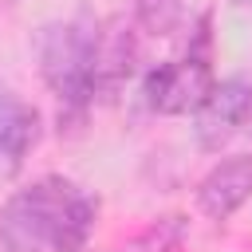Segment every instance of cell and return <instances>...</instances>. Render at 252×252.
<instances>
[{"label":"cell","instance_id":"cell-1","mask_svg":"<svg viewBox=\"0 0 252 252\" xmlns=\"http://www.w3.org/2000/svg\"><path fill=\"white\" fill-rule=\"evenodd\" d=\"M98 224V197L47 173L0 205V252H83Z\"/></svg>","mask_w":252,"mask_h":252},{"label":"cell","instance_id":"cell-2","mask_svg":"<svg viewBox=\"0 0 252 252\" xmlns=\"http://www.w3.org/2000/svg\"><path fill=\"white\" fill-rule=\"evenodd\" d=\"M94 39L87 20H51L35 32V59L47 91L59 102V122H83L94 102Z\"/></svg>","mask_w":252,"mask_h":252},{"label":"cell","instance_id":"cell-3","mask_svg":"<svg viewBox=\"0 0 252 252\" xmlns=\"http://www.w3.org/2000/svg\"><path fill=\"white\" fill-rule=\"evenodd\" d=\"M217 87L209 63V16L197 20V39L181 59H165L142 75V102L154 114H197V106Z\"/></svg>","mask_w":252,"mask_h":252},{"label":"cell","instance_id":"cell-4","mask_svg":"<svg viewBox=\"0 0 252 252\" xmlns=\"http://www.w3.org/2000/svg\"><path fill=\"white\" fill-rule=\"evenodd\" d=\"M252 118V83L232 75V79H217V87L209 91V98L197 106L193 114V134L197 146L205 154H220Z\"/></svg>","mask_w":252,"mask_h":252},{"label":"cell","instance_id":"cell-5","mask_svg":"<svg viewBox=\"0 0 252 252\" xmlns=\"http://www.w3.org/2000/svg\"><path fill=\"white\" fill-rule=\"evenodd\" d=\"M134 59H138V35H134V24L126 16H114L98 28V39H94V98L110 102L126 79L134 75Z\"/></svg>","mask_w":252,"mask_h":252},{"label":"cell","instance_id":"cell-6","mask_svg":"<svg viewBox=\"0 0 252 252\" xmlns=\"http://www.w3.org/2000/svg\"><path fill=\"white\" fill-rule=\"evenodd\" d=\"M252 197V154L220 158L197 185V209L209 220H228Z\"/></svg>","mask_w":252,"mask_h":252},{"label":"cell","instance_id":"cell-7","mask_svg":"<svg viewBox=\"0 0 252 252\" xmlns=\"http://www.w3.org/2000/svg\"><path fill=\"white\" fill-rule=\"evenodd\" d=\"M39 110L20 98L8 83H0V177H12L24 169L28 154L39 142Z\"/></svg>","mask_w":252,"mask_h":252},{"label":"cell","instance_id":"cell-8","mask_svg":"<svg viewBox=\"0 0 252 252\" xmlns=\"http://www.w3.org/2000/svg\"><path fill=\"white\" fill-rule=\"evenodd\" d=\"M134 24L150 35H173L185 24L181 0H134Z\"/></svg>","mask_w":252,"mask_h":252},{"label":"cell","instance_id":"cell-9","mask_svg":"<svg viewBox=\"0 0 252 252\" xmlns=\"http://www.w3.org/2000/svg\"><path fill=\"white\" fill-rule=\"evenodd\" d=\"M181 236H185V220L181 217H165L158 224H150L130 252H177L181 248Z\"/></svg>","mask_w":252,"mask_h":252},{"label":"cell","instance_id":"cell-10","mask_svg":"<svg viewBox=\"0 0 252 252\" xmlns=\"http://www.w3.org/2000/svg\"><path fill=\"white\" fill-rule=\"evenodd\" d=\"M228 4H236V8H248V4H252V0H228Z\"/></svg>","mask_w":252,"mask_h":252}]
</instances>
